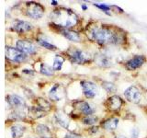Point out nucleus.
Returning a JSON list of instances; mask_svg holds the SVG:
<instances>
[{
  "mask_svg": "<svg viewBox=\"0 0 147 138\" xmlns=\"http://www.w3.org/2000/svg\"><path fill=\"white\" fill-rule=\"evenodd\" d=\"M11 135L13 138H20L24 133V127L20 125H14L11 127Z\"/></svg>",
  "mask_w": 147,
  "mask_h": 138,
  "instance_id": "18",
  "label": "nucleus"
},
{
  "mask_svg": "<svg viewBox=\"0 0 147 138\" xmlns=\"http://www.w3.org/2000/svg\"><path fill=\"white\" fill-rule=\"evenodd\" d=\"M81 86L83 89V92H84L85 96L87 99H92L98 94V89L95 83L91 82V81H82L81 82Z\"/></svg>",
  "mask_w": 147,
  "mask_h": 138,
  "instance_id": "7",
  "label": "nucleus"
},
{
  "mask_svg": "<svg viewBox=\"0 0 147 138\" xmlns=\"http://www.w3.org/2000/svg\"><path fill=\"white\" fill-rule=\"evenodd\" d=\"M65 96V89L64 87L59 84H55L49 92V97L53 100H61Z\"/></svg>",
  "mask_w": 147,
  "mask_h": 138,
  "instance_id": "8",
  "label": "nucleus"
},
{
  "mask_svg": "<svg viewBox=\"0 0 147 138\" xmlns=\"http://www.w3.org/2000/svg\"><path fill=\"white\" fill-rule=\"evenodd\" d=\"M145 62V58L142 55H137V56H134L133 58H131V60H129L126 64V67L129 70H135V69L141 67L142 64Z\"/></svg>",
  "mask_w": 147,
  "mask_h": 138,
  "instance_id": "11",
  "label": "nucleus"
},
{
  "mask_svg": "<svg viewBox=\"0 0 147 138\" xmlns=\"http://www.w3.org/2000/svg\"><path fill=\"white\" fill-rule=\"evenodd\" d=\"M12 28H13V30H15L18 32H26V31H29L32 29V25L30 22L16 20L13 22Z\"/></svg>",
  "mask_w": 147,
  "mask_h": 138,
  "instance_id": "12",
  "label": "nucleus"
},
{
  "mask_svg": "<svg viewBox=\"0 0 147 138\" xmlns=\"http://www.w3.org/2000/svg\"><path fill=\"white\" fill-rule=\"evenodd\" d=\"M131 135L132 138H137L138 135H139V129H137V128H133L131 129Z\"/></svg>",
  "mask_w": 147,
  "mask_h": 138,
  "instance_id": "27",
  "label": "nucleus"
},
{
  "mask_svg": "<svg viewBox=\"0 0 147 138\" xmlns=\"http://www.w3.org/2000/svg\"><path fill=\"white\" fill-rule=\"evenodd\" d=\"M61 32H62V34L65 37L66 39H68L69 41H76V43H79V41H81L79 34L76 31H72V30H69L65 29V30H63Z\"/></svg>",
  "mask_w": 147,
  "mask_h": 138,
  "instance_id": "17",
  "label": "nucleus"
},
{
  "mask_svg": "<svg viewBox=\"0 0 147 138\" xmlns=\"http://www.w3.org/2000/svg\"><path fill=\"white\" fill-rule=\"evenodd\" d=\"M64 138H82L79 135H76V133H68L65 135Z\"/></svg>",
  "mask_w": 147,
  "mask_h": 138,
  "instance_id": "28",
  "label": "nucleus"
},
{
  "mask_svg": "<svg viewBox=\"0 0 147 138\" xmlns=\"http://www.w3.org/2000/svg\"><path fill=\"white\" fill-rule=\"evenodd\" d=\"M82 8L86 10V5H82Z\"/></svg>",
  "mask_w": 147,
  "mask_h": 138,
  "instance_id": "30",
  "label": "nucleus"
},
{
  "mask_svg": "<svg viewBox=\"0 0 147 138\" xmlns=\"http://www.w3.org/2000/svg\"><path fill=\"white\" fill-rule=\"evenodd\" d=\"M40 138H52V137H51V136H41Z\"/></svg>",
  "mask_w": 147,
  "mask_h": 138,
  "instance_id": "33",
  "label": "nucleus"
},
{
  "mask_svg": "<svg viewBox=\"0 0 147 138\" xmlns=\"http://www.w3.org/2000/svg\"><path fill=\"white\" fill-rule=\"evenodd\" d=\"M51 20L57 26L65 28H72L76 26L78 22V18L70 9L60 8L54 10L51 14Z\"/></svg>",
  "mask_w": 147,
  "mask_h": 138,
  "instance_id": "2",
  "label": "nucleus"
},
{
  "mask_svg": "<svg viewBox=\"0 0 147 138\" xmlns=\"http://www.w3.org/2000/svg\"><path fill=\"white\" fill-rule=\"evenodd\" d=\"M124 96L127 99L128 101L133 103V104H138L141 102L142 100V94L140 89L135 86H131L130 87L125 90L124 92Z\"/></svg>",
  "mask_w": 147,
  "mask_h": 138,
  "instance_id": "4",
  "label": "nucleus"
},
{
  "mask_svg": "<svg viewBox=\"0 0 147 138\" xmlns=\"http://www.w3.org/2000/svg\"><path fill=\"white\" fill-rule=\"evenodd\" d=\"M36 132L40 135L41 136H50V130L48 127H46L45 125H42V124H40V125L37 126L36 128Z\"/></svg>",
  "mask_w": 147,
  "mask_h": 138,
  "instance_id": "21",
  "label": "nucleus"
},
{
  "mask_svg": "<svg viewBox=\"0 0 147 138\" xmlns=\"http://www.w3.org/2000/svg\"><path fill=\"white\" fill-rule=\"evenodd\" d=\"M122 103H123V101L121 97L116 96V95L109 97L107 99V101H106V105H107L108 109L112 110V112H115V110H118L119 109H121Z\"/></svg>",
  "mask_w": 147,
  "mask_h": 138,
  "instance_id": "10",
  "label": "nucleus"
},
{
  "mask_svg": "<svg viewBox=\"0 0 147 138\" xmlns=\"http://www.w3.org/2000/svg\"><path fill=\"white\" fill-rule=\"evenodd\" d=\"M44 9L42 6L38 3L31 2L28 4V8H27V14L28 16L34 18V20H38L43 15Z\"/></svg>",
  "mask_w": 147,
  "mask_h": 138,
  "instance_id": "6",
  "label": "nucleus"
},
{
  "mask_svg": "<svg viewBox=\"0 0 147 138\" xmlns=\"http://www.w3.org/2000/svg\"><path fill=\"white\" fill-rule=\"evenodd\" d=\"M116 138H127V137H125V136H122V135H119V136H117Z\"/></svg>",
  "mask_w": 147,
  "mask_h": 138,
  "instance_id": "31",
  "label": "nucleus"
},
{
  "mask_svg": "<svg viewBox=\"0 0 147 138\" xmlns=\"http://www.w3.org/2000/svg\"><path fill=\"white\" fill-rule=\"evenodd\" d=\"M96 7H98V8H100V9H102V10L104 11V12H107L108 13V11H109V6H107V5H105V4H94Z\"/></svg>",
  "mask_w": 147,
  "mask_h": 138,
  "instance_id": "26",
  "label": "nucleus"
},
{
  "mask_svg": "<svg viewBox=\"0 0 147 138\" xmlns=\"http://www.w3.org/2000/svg\"><path fill=\"white\" fill-rule=\"evenodd\" d=\"M16 47L25 54H33L36 52V47L30 41H18L16 43Z\"/></svg>",
  "mask_w": 147,
  "mask_h": 138,
  "instance_id": "9",
  "label": "nucleus"
},
{
  "mask_svg": "<svg viewBox=\"0 0 147 138\" xmlns=\"http://www.w3.org/2000/svg\"><path fill=\"white\" fill-rule=\"evenodd\" d=\"M102 87L108 93H113V92H116L117 90V87L111 82H104L102 84Z\"/></svg>",
  "mask_w": 147,
  "mask_h": 138,
  "instance_id": "22",
  "label": "nucleus"
},
{
  "mask_svg": "<svg viewBox=\"0 0 147 138\" xmlns=\"http://www.w3.org/2000/svg\"><path fill=\"white\" fill-rule=\"evenodd\" d=\"M23 73H25V74H30V75H32V74H33V72H32L31 70L29 71V69H24V70H23Z\"/></svg>",
  "mask_w": 147,
  "mask_h": 138,
  "instance_id": "29",
  "label": "nucleus"
},
{
  "mask_svg": "<svg viewBox=\"0 0 147 138\" xmlns=\"http://www.w3.org/2000/svg\"><path fill=\"white\" fill-rule=\"evenodd\" d=\"M38 41H39V43L41 46H43V47L46 48V49H49V50H55V49H56V46L52 44V43H50L49 41H47L46 40H43V39H40V38L38 40Z\"/></svg>",
  "mask_w": 147,
  "mask_h": 138,
  "instance_id": "25",
  "label": "nucleus"
},
{
  "mask_svg": "<svg viewBox=\"0 0 147 138\" xmlns=\"http://www.w3.org/2000/svg\"><path fill=\"white\" fill-rule=\"evenodd\" d=\"M55 119H56L57 122L61 126H63V128H68L70 121H69V119H68L67 115L65 113H63L62 112H57L56 114H55Z\"/></svg>",
  "mask_w": 147,
  "mask_h": 138,
  "instance_id": "15",
  "label": "nucleus"
},
{
  "mask_svg": "<svg viewBox=\"0 0 147 138\" xmlns=\"http://www.w3.org/2000/svg\"><path fill=\"white\" fill-rule=\"evenodd\" d=\"M96 64H98L99 66H105V67H108V66H110V64H111V63H110V60L107 56H105V55H101V56L98 58V63H96Z\"/></svg>",
  "mask_w": 147,
  "mask_h": 138,
  "instance_id": "23",
  "label": "nucleus"
},
{
  "mask_svg": "<svg viewBox=\"0 0 147 138\" xmlns=\"http://www.w3.org/2000/svg\"><path fill=\"white\" fill-rule=\"evenodd\" d=\"M89 38L99 44H118L122 40V33L114 30L112 28L98 26L91 28L88 31Z\"/></svg>",
  "mask_w": 147,
  "mask_h": 138,
  "instance_id": "1",
  "label": "nucleus"
},
{
  "mask_svg": "<svg viewBox=\"0 0 147 138\" xmlns=\"http://www.w3.org/2000/svg\"><path fill=\"white\" fill-rule=\"evenodd\" d=\"M7 101L12 107H16L18 110H22L25 108V102L21 97L18 95H10L7 97Z\"/></svg>",
  "mask_w": 147,
  "mask_h": 138,
  "instance_id": "13",
  "label": "nucleus"
},
{
  "mask_svg": "<svg viewBox=\"0 0 147 138\" xmlns=\"http://www.w3.org/2000/svg\"><path fill=\"white\" fill-rule=\"evenodd\" d=\"M53 69L52 67H50L49 66H47V64H41L40 66V72L41 74H43V75L45 76H52L53 75Z\"/></svg>",
  "mask_w": 147,
  "mask_h": 138,
  "instance_id": "24",
  "label": "nucleus"
},
{
  "mask_svg": "<svg viewBox=\"0 0 147 138\" xmlns=\"http://www.w3.org/2000/svg\"><path fill=\"white\" fill-rule=\"evenodd\" d=\"M69 56L73 63L78 64H86L90 60V55L88 53L78 49H72L69 52Z\"/></svg>",
  "mask_w": 147,
  "mask_h": 138,
  "instance_id": "3",
  "label": "nucleus"
},
{
  "mask_svg": "<svg viewBox=\"0 0 147 138\" xmlns=\"http://www.w3.org/2000/svg\"><path fill=\"white\" fill-rule=\"evenodd\" d=\"M6 56L7 59L11 60V61L18 63L23 62L27 59V55L25 53H23L17 48L9 47V46L6 47Z\"/></svg>",
  "mask_w": 147,
  "mask_h": 138,
  "instance_id": "5",
  "label": "nucleus"
},
{
  "mask_svg": "<svg viewBox=\"0 0 147 138\" xmlns=\"http://www.w3.org/2000/svg\"><path fill=\"white\" fill-rule=\"evenodd\" d=\"M63 58L59 56V55H57V56H55L54 60H53V69L55 71H59L62 69V66H63Z\"/></svg>",
  "mask_w": 147,
  "mask_h": 138,
  "instance_id": "19",
  "label": "nucleus"
},
{
  "mask_svg": "<svg viewBox=\"0 0 147 138\" xmlns=\"http://www.w3.org/2000/svg\"><path fill=\"white\" fill-rule=\"evenodd\" d=\"M52 5H54V6H55V5H57V2L56 1H52Z\"/></svg>",
  "mask_w": 147,
  "mask_h": 138,
  "instance_id": "32",
  "label": "nucleus"
},
{
  "mask_svg": "<svg viewBox=\"0 0 147 138\" xmlns=\"http://www.w3.org/2000/svg\"><path fill=\"white\" fill-rule=\"evenodd\" d=\"M74 106H75V108L76 110H79L81 113L85 114L86 116H87V115H91L94 112L93 109H92V107L90 106V104L86 102V101H82V100L76 101V102H75V104H74Z\"/></svg>",
  "mask_w": 147,
  "mask_h": 138,
  "instance_id": "14",
  "label": "nucleus"
},
{
  "mask_svg": "<svg viewBox=\"0 0 147 138\" xmlns=\"http://www.w3.org/2000/svg\"><path fill=\"white\" fill-rule=\"evenodd\" d=\"M96 122H98V117L95 116V115L91 114V115H87L85 118H83L82 122L86 125H93Z\"/></svg>",
  "mask_w": 147,
  "mask_h": 138,
  "instance_id": "20",
  "label": "nucleus"
},
{
  "mask_svg": "<svg viewBox=\"0 0 147 138\" xmlns=\"http://www.w3.org/2000/svg\"><path fill=\"white\" fill-rule=\"evenodd\" d=\"M118 124H119V120L117 118H110L107 120V121H105V122L102 124V126L105 130L114 131L117 129Z\"/></svg>",
  "mask_w": 147,
  "mask_h": 138,
  "instance_id": "16",
  "label": "nucleus"
}]
</instances>
